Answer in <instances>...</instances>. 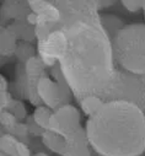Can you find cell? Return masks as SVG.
I'll return each mask as SVG.
<instances>
[{
  "label": "cell",
  "instance_id": "cell-1",
  "mask_svg": "<svg viewBox=\"0 0 145 156\" xmlns=\"http://www.w3.org/2000/svg\"><path fill=\"white\" fill-rule=\"evenodd\" d=\"M63 30L68 47L59 66L79 102L87 96L104 100L117 74L111 37L102 28L100 15L80 19Z\"/></svg>",
  "mask_w": 145,
  "mask_h": 156
},
{
  "label": "cell",
  "instance_id": "cell-2",
  "mask_svg": "<svg viewBox=\"0 0 145 156\" xmlns=\"http://www.w3.org/2000/svg\"><path fill=\"white\" fill-rule=\"evenodd\" d=\"M85 130L92 151L100 156L145 154V112L129 102H107L87 118Z\"/></svg>",
  "mask_w": 145,
  "mask_h": 156
},
{
  "label": "cell",
  "instance_id": "cell-3",
  "mask_svg": "<svg viewBox=\"0 0 145 156\" xmlns=\"http://www.w3.org/2000/svg\"><path fill=\"white\" fill-rule=\"evenodd\" d=\"M112 46L118 69L145 76V22L127 25L112 40Z\"/></svg>",
  "mask_w": 145,
  "mask_h": 156
},
{
  "label": "cell",
  "instance_id": "cell-4",
  "mask_svg": "<svg viewBox=\"0 0 145 156\" xmlns=\"http://www.w3.org/2000/svg\"><path fill=\"white\" fill-rule=\"evenodd\" d=\"M49 74V69L43 62L34 57L25 64H16L14 91L20 100H26L33 107L41 106V100L37 95V85L43 76Z\"/></svg>",
  "mask_w": 145,
  "mask_h": 156
},
{
  "label": "cell",
  "instance_id": "cell-5",
  "mask_svg": "<svg viewBox=\"0 0 145 156\" xmlns=\"http://www.w3.org/2000/svg\"><path fill=\"white\" fill-rule=\"evenodd\" d=\"M37 95L41 103L52 111L70 105L74 97L59 64L49 69V74L43 76L37 85Z\"/></svg>",
  "mask_w": 145,
  "mask_h": 156
},
{
  "label": "cell",
  "instance_id": "cell-6",
  "mask_svg": "<svg viewBox=\"0 0 145 156\" xmlns=\"http://www.w3.org/2000/svg\"><path fill=\"white\" fill-rule=\"evenodd\" d=\"M104 101H126L145 112V84L141 77L118 69Z\"/></svg>",
  "mask_w": 145,
  "mask_h": 156
},
{
  "label": "cell",
  "instance_id": "cell-7",
  "mask_svg": "<svg viewBox=\"0 0 145 156\" xmlns=\"http://www.w3.org/2000/svg\"><path fill=\"white\" fill-rule=\"evenodd\" d=\"M68 47V38L65 31L57 30L48 34L42 41L37 42V54L43 64L51 69L54 65L59 64L62 58L65 54Z\"/></svg>",
  "mask_w": 145,
  "mask_h": 156
},
{
  "label": "cell",
  "instance_id": "cell-8",
  "mask_svg": "<svg viewBox=\"0 0 145 156\" xmlns=\"http://www.w3.org/2000/svg\"><path fill=\"white\" fill-rule=\"evenodd\" d=\"M83 128L84 127L81 124L80 109L70 103L53 112V117L48 130L54 132L64 138H68Z\"/></svg>",
  "mask_w": 145,
  "mask_h": 156
},
{
  "label": "cell",
  "instance_id": "cell-9",
  "mask_svg": "<svg viewBox=\"0 0 145 156\" xmlns=\"http://www.w3.org/2000/svg\"><path fill=\"white\" fill-rule=\"evenodd\" d=\"M28 6H30L31 12H33L37 16V26L38 25H60L62 23L63 16H62L60 10L55 5V2L30 0Z\"/></svg>",
  "mask_w": 145,
  "mask_h": 156
},
{
  "label": "cell",
  "instance_id": "cell-10",
  "mask_svg": "<svg viewBox=\"0 0 145 156\" xmlns=\"http://www.w3.org/2000/svg\"><path fill=\"white\" fill-rule=\"evenodd\" d=\"M31 12L28 2H3L0 6V21L2 26H6L10 22L25 20Z\"/></svg>",
  "mask_w": 145,
  "mask_h": 156
},
{
  "label": "cell",
  "instance_id": "cell-11",
  "mask_svg": "<svg viewBox=\"0 0 145 156\" xmlns=\"http://www.w3.org/2000/svg\"><path fill=\"white\" fill-rule=\"evenodd\" d=\"M65 139L66 147L63 156H91L92 149L89 143L85 127Z\"/></svg>",
  "mask_w": 145,
  "mask_h": 156
},
{
  "label": "cell",
  "instance_id": "cell-12",
  "mask_svg": "<svg viewBox=\"0 0 145 156\" xmlns=\"http://www.w3.org/2000/svg\"><path fill=\"white\" fill-rule=\"evenodd\" d=\"M0 151L4 156H33L23 140L10 134H2L0 136Z\"/></svg>",
  "mask_w": 145,
  "mask_h": 156
},
{
  "label": "cell",
  "instance_id": "cell-13",
  "mask_svg": "<svg viewBox=\"0 0 145 156\" xmlns=\"http://www.w3.org/2000/svg\"><path fill=\"white\" fill-rule=\"evenodd\" d=\"M19 43L20 42L16 36L6 26H0V57L2 59L15 57Z\"/></svg>",
  "mask_w": 145,
  "mask_h": 156
},
{
  "label": "cell",
  "instance_id": "cell-14",
  "mask_svg": "<svg viewBox=\"0 0 145 156\" xmlns=\"http://www.w3.org/2000/svg\"><path fill=\"white\" fill-rule=\"evenodd\" d=\"M6 27L16 36L19 42H27V43H34L37 42L36 37V28L32 27L26 22V20L14 21L6 25Z\"/></svg>",
  "mask_w": 145,
  "mask_h": 156
},
{
  "label": "cell",
  "instance_id": "cell-15",
  "mask_svg": "<svg viewBox=\"0 0 145 156\" xmlns=\"http://www.w3.org/2000/svg\"><path fill=\"white\" fill-rule=\"evenodd\" d=\"M100 23L102 28L107 32V34L113 38L127 26V23L117 15L110 14V12H100Z\"/></svg>",
  "mask_w": 145,
  "mask_h": 156
},
{
  "label": "cell",
  "instance_id": "cell-16",
  "mask_svg": "<svg viewBox=\"0 0 145 156\" xmlns=\"http://www.w3.org/2000/svg\"><path fill=\"white\" fill-rule=\"evenodd\" d=\"M42 144L53 154H57L59 156L64 155L65 147H66V139L54 132L46 130L41 138Z\"/></svg>",
  "mask_w": 145,
  "mask_h": 156
},
{
  "label": "cell",
  "instance_id": "cell-17",
  "mask_svg": "<svg viewBox=\"0 0 145 156\" xmlns=\"http://www.w3.org/2000/svg\"><path fill=\"white\" fill-rule=\"evenodd\" d=\"M107 102L100 96H87L79 101V107L83 114H85L87 118H91L97 112L101 111V108Z\"/></svg>",
  "mask_w": 145,
  "mask_h": 156
},
{
  "label": "cell",
  "instance_id": "cell-18",
  "mask_svg": "<svg viewBox=\"0 0 145 156\" xmlns=\"http://www.w3.org/2000/svg\"><path fill=\"white\" fill-rule=\"evenodd\" d=\"M53 112L51 108L41 105V106H37L34 107L31 117L33 118V121L37 123L42 129L44 130H48L49 129V124H51V121H52V117H53Z\"/></svg>",
  "mask_w": 145,
  "mask_h": 156
},
{
  "label": "cell",
  "instance_id": "cell-19",
  "mask_svg": "<svg viewBox=\"0 0 145 156\" xmlns=\"http://www.w3.org/2000/svg\"><path fill=\"white\" fill-rule=\"evenodd\" d=\"M38 57L37 54V46H33V43H27V42H20L15 53V58L17 63L25 64L30 59Z\"/></svg>",
  "mask_w": 145,
  "mask_h": 156
},
{
  "label": "cell",
  "instance_id": "cell-20",
  "mask_svg": "<svg viewBox=\"0 0 145 156\" xmlns=\"http://www.w3.org/2000/svg\"><path fill=\"white\" fill-rule=\"evenodd\" d=\"M14 95L10 90V84L5 76H0V111H5L14 100Z\"/></svg>",
  "mask_w": 145,
  "mask_h": 156
},
{
  "label": "cell",
  "instance_id": "cell-21",
  "mask_svg": "<svg viewBox=\"0 0 145 156\" xmlns=\"http://www.w3.org/2000/svg\"><path fill=\"white\" fill-rule=\"evenodd\" d=\"M5 111H9L10 113H12L20 122H26L27 118L31 115V114H28L27 108H26L25 103L22 102V100L17 98V97H15V98L11 101V103L8 106V108H6Z\"/></svg>",
  "mask_w": 145,
  "mask_h": 156
},
{
  "label": "cell",
  "instance_id": "cell-22",
  "mask_svg": "<svg viewBox=\"0 0 145 156\" xmlns=\"http://www.w3.org/2000/svg\"><path fill=\"white\" fill-rule=\"evenodd\" d=\"M26 124H27V128H28V133H30V136H33V138H42L43 133L46 132L44 129H42L37 123L33 121V118L30 115L27 121H26Z\"/></svg>",
  "mask_w": 145,
  "mask_h": 156
},
{
  "label": "cell",
  "instance_id": "cell-23",
  "mask_svg": "<svg viewBox=\"0 0 145 156\" xmlns=\"http://www.w3.org/2000/svg\"><path fill=\"white\" fill-rule=\"evenodd\" d=\"M121 4L128 12L135 14L143 10L144 2H140V0H126V2H122Z\"/></svg>",
  "mask_w": 145,
  "mask_h": 156
},
{
  "label": "cell",
  "instance_id": "cell-24",
  "mask_svg": "<svg viewBox=\"0 0 145 156\" xmlns=\"http://www.w3.org/2000/svg\"><path fill=\"white\" fill-rule=\"evenodd\" d=\"M141 12H143V17H144V21H145V2H144V5H143V10H141Z\"/></svg>",
  "mask_w": 145,
  "mask_h": 156
},
{
  "label": "cell",
  "instance_id": "cell-25",
  "mask_svg": "<svg viewBox=\"0 0 145 156\" xmlns=\"http://www.w3.org/2000/svg\"><path fill=\"white\" fill-rule=\"evenodd\" d=\"M141 79H143V81H144V84H145V76H144V77H141Z\"/></svg>",
  "mask_w": 145,
  "mask_h": 156
},
{
  "label": "cell",
  "instance_id": "cell-26",
  "mask_svg": "<svg viewBox=\"0 0 145 156\" xmlns=\"http://www.w3.org/2000/svg\"><path fill=\"white\" fill-rule=\"evenodd\" d=\"M2 156H4V155H2Z\"/></svg>",
  "mask_w": 145,
  "mask_h": 156
}]
</instances>
